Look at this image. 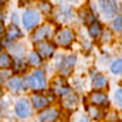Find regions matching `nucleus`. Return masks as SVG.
<instances>
[{"label":"nucleus","mask_w":122,"mask_h":122,"mask_svg":"<svg viewBox=\"0 0 122 122\" xmlns=\"http://www.w3.org/2000/svg\"><path fill=\"white\" fill-rule=\"evenodd\" d=\"M24 84L27 88L34 90V91H43L46 90L47 87V82H46V78H44V74L38 70L33 71L30 75H27L24 78Z\"/></svg>","instance_id":"f257e3e1"},{"label":"nucleus","mask_w":122,"mask_h":122,"mask_svg":"<svg viewBox=\"0 0 122 122\" xmlns=\"http://www.w3.org/2000/svg\"><path fill=\"white\" fill-rule=\"evenodd\" d=\"M21 21H23V26L27 29V30H33L34 27L38 26L40 23V13L37 10H33L29 9L23 13V17H21Z\"/></svg>","instance_id":"f03ea898"},{"label":"nucleus","mask_w":122,"mask_h":122,"mask_svg":"<svg viewBox=\"0 0 122 122\" xmlns=\"http://www.w3.org/2000/svg\"><path fill=\"white\" fill-rule=\"evenodd\" d=\"M75 40V34H74V31L71 30V29H68V27H65V29H61L60 31H57V34H56V43L61 46V47H68V46H71V43Z\"/></svg>","instance_id":"7ed1b4c3"},{"label":"nucleus","mask_w":122,"mask_h":122,"mask_svg":"<svg viewBox=\"0 0 122 122\" xmlns=\"http://www.w3.org/2000/svg\"><path fill=\"white\" fill-rule=\"evenodd\" d=\"M56 51V46L51 41H40L36 43V53L40 56V58H50Z\"/></svg>","instance_id":"20e7f679"},{"label":"nucleus","mask_w":122,"mask_h":122,"mask_svg":"<svg viewBox=\"0 0 122 122\" xmlns=\"http://www.w3.org/2000/svg\"><path fill=\"white\" fill-rule=\"evenodd\" d=\"M75 61H77V57L75 56H65V57H60L58 61H57V70L58 72L62 74V75H67L71 68L75 65Z\"/></svg>","instance_id":"39448f33"},{"label":"nucleus","mask_w":122,"mask_h":122,"mask_svg":"<svg viewBox=\"0 0 122 122\" xmlns=\"http://www.w3.org/2000/svg\"><path fill=\"white\" fill-rule=\"evenodd\" d=\"M58 109L54 107H47L38 112V122H56L58 119Z\"/></svg>","instance_id":"423d86ee"},{"label":"nucleus","mask_w":122,"mask_h":122,"mask_svg":"<svg viewBox=\"0 0 122 122\" xmlns=\"http://www.w3.org/2000/svg\"><path fill=\"white\" fill-rule=\"evenodd\" d=\"M51 36V26L50 24H43L41 27L36 29L33 36H31V40L34 43H40V41H46L47 37Z\"/></svg>","instance_id":"0eeeda50"},{"label":"nucleus","mask_w":122,"mask_h":122,"mask_svg":"<svg viewBox=\"0 0 122 122\" xmlns=\"http://www.w3.org/2000/svg\"><path fill=\"white\" fill-rule=\"evenodd\" d=\"M14 112L19 118H27L30 117L31 114V108H30V104L27 102V99H19L14 105Z\"/></svg>","instance_id":"6e6552de"},{"label":"nucleus","mask_w":122,"mask_h":122,"mask_svg":"<svg viewBox=\"0 0 122 122\" xmlns=\"http://www.w3.org/2000/svg\"><path fill=\"white\" fill-rule=\"evenodd\" d=\"M99 9L105 19L117 17V3L115 1H99Z\"/></svg>","instance_id":"1a4fd4ad"},{"label":"nucleus","mask_w":122,"mask_h":122,"mask_svg":"<svg viewBox=\"0 0 122 122\" xmlns=\"http://www.w3.org/2000/svg\"><path fill=\"white\" fill-rule=\"evenodd\" d=\"M21 37V30L17 27V24H10L6 30H4V41L7 44L16 41L17 38Z\"/></svg>","instance_id":"9d476101"},{"label":"nucleus","mask_w":122,"mask_h":122,"mask_svg":"<svg viewBox=\"0 0 122 122\" xmlns=\"http://www.w3.org/2000/svg\"><path fill=\"white\" fill-rule=\"evenodd\" d=\"M88 99L92 104V107H104L108 104V97L101 91H92L88 95Z\"/></svg>","instance_id":"9b49d317"},{"label":"nucleus","mask_w":122,"mask_h":122,"mask_svg":"<svg viewBox=\"0 0 122 122\" xmlns=\"http://www.w3.org/2000/svg\"><path fill=\"white\" fill-rule=\"evenodd\" d=\"M53 91L56 92L57 95H60V97H65L67 94H68V91H70V88H68V85L65 84V81L61 78V77H58V78H56L54 81H53Z\"/></svg>","instance_id":"f8f14e48"},{"label":"nucleus","mask_w":122,"mask_h":122,"mask_svg":"<svg viewBox=\"0 0 122 122\" xmlns=\"http://www.w3.org/2000/svg\"><path fill=\"white\" fill-rule=\"evenodd\" d=\"M31 105L33 108H36L37 111H43L44 108H47L48 105V99L40 94H33L31 95Z\"/></svg>","instance_id":"ddd939ff"},{"label":"nucleus","mask_w":122,"mask_h":122,"mask_svg":"<svg viewBox=\"0 0 122 122\" xmlns=\"http://www.w3.org/2000/svg\"><path fill=\"white\" fill-rule=\"evenodd\" d=\"M91 82H92V88H94L95 91H101L102 88H107V85H108L107 78H105L102 74H99V72H97V74L92 75Z\"/></svg>","instance_id":"4468645a"},{"label":"nucleus","mask_w":122,"mask_h":122,"mask_svg":"<svg viewBox=\"0 0 122 122\" xmlns=\"http://www.w3.org/2000/svg\"><path fill=\"white\" fill-rule=\"evenodd\" d=\"M7 88L11 92H20L24 90V85H23V81L19 78V77H10L6 82Z\"/></svg>","instance_id":"2eb2a0df"},{"label":"nucleus","mask_w":122,"mask_h":122,"mask_svg":"<svg viewBox=\"0 0 122 122\" xmlns=\"http://www.w3.org/2000/svg\"><path fill=\"white\" fill-rule=\"evenodd\" d=\"M61 104H62V107L65 109H74L78 105V97L75 94H72V95L71 94H67L65 97H62Z\"/></svg>","instance_id":"dca6fc26"},{"label":"nucleus","mask_w":122,"mask_h":122,"mask_svg":"<svg viewBox=\"0 0 122 122\" xmlns=\"http://www.w3.org/2000/svg\"><path fill=\"white\" fill-rule=\"evenodd\" d=\"M101 33H102V26H101L99 21L95 20L94 23H91V24L88 26V34H90V37H92V38H98Z\"/></svg>","instance_id":"f3484780"},{"label":"nucleus","mask_w":122,"mask_h":122,"mask_svg":"<svg viewBox=\"0 0 122 122\" xmlns=\"http://www.w3.org/2000/svg\"><path fill=\"white\" fill-rule=\"evenodd\" d=\"M13 65V60L7 53H1L0 54V68L1 70H7Z\"/></svg>","instance_id":"a211bd4d"},{"label":"nucleus","mask_w":122,"mask_h":122,"mask_svg":"<svg viewBox=\"0 0 122 122\" xmlns=\"http://www.w3.org/2000/svg\"><path fill=\"white\" fill-rule=\"evenodd\" d=\"M13 68H14L16 74L17 72H24L26 68H27V62H24V60H21V58H16L13 61Z\"/></svg>","instance_id":"6ab92c4d"},{"label":"nucleus","mask_w":122,"mask_h":122,"mask_svg":"<svg viewBox=\"0 0 122 122\" xmlns=\"http://www.w3.org/2000/svg\"><path fill=\"white\" fill-rule=\"evenodd\" d=\"M111 72L115 74V75H118V74L122 72V58L114 60V62L111 64Z\"/></svg>","instance_id":"aec40b11"},{"label":"nucleus","mask_w":122,"mask_h":122,"mask_svg":"<svg viewBox=\"0 0 122 122\" xmlns=\"http://www.w3.org/2000/svg\"><path fill=\"white\" fill-rule=\"evenodd\" d=\"M29 65H33V67H37V65H40L41 64V58H40V56L36 53V51H33L29 54Z\"/></svg>","instance_id":"412c9836"},{"label":"nucleus","mask_w":122,"mask_h":122,"mask_svg":"<svg viewBox=\"0 0 122 122\" xmlns=\"http://www.w3.org/2000/svg\"><path fill=\"white\" fill-rule=\"evenodd\" d=\"M70 17H71V9H70L68 6H62V7H60V20L67 21Z\"/></svg>","instance_id":"4be33fe9"},{"label":"nucleus","mask_w":122,"mask_h":122,"mask_svg":"<svg viewBox=\"0 0 122 122\" xmlns=\"http://www.w3.org/2000/svg\"><path fill=\"white\" fill-rule=\"evenodd\" d=\"M112 29H114V31H122V16H117L114 19Z\"/></svg>","instance_id":"5701e85b"},{"label":"nucleus","mask_w":122,"mask_h":122,"mask_svg":"<svg viewBox=\"0 0 122 122\" xmlns=\"http://www.w3.org/2000/svg\"><path fill=\"white\" fill-rule=\"evenodd\" d=\"M87 111H88V115L91 117L92 119H99L101 114H99V109H98V108H95V107H88Z\"/></svg>","instance_id":"b1692460"},{"label":"nucleus","mask_w":122,"mask_h":122,"mask_svg":"<svg viewBox=\"0 0 122 122\" xmlns=\"http://www.w3.org/2000/svg\"><path fill=\"white\" fill-rule=\"evenodd\" d=\"M114 101H115V104L119 108H122V88H118L115 91V94H114Z\"/></svg>","instance_id":"393cba45"},{"label":"nucleus","mask_w":122,"mask_h":122,"mask_svg":"<svg viewBox=\"0 0 122 122\" xmlns=\"http://www.w3.org/2000/svg\"><path fill=\"white\" fill-rule=\"evenodd\" d=\"M117 119H118L117 112H108L107 117H105V121H108V122H115Z\"/></svg>","instance_id":"a878e982"},{"label":"nucleus","mask_w":122,"mask_h":122,"mask_svg":"<svg viewBox=\"0 0 122 122\" xmlns=\"http://www.w3.org/2000/svg\"><path fill=\"white\" fill-rule=\"evenodd\" d=\"M40 9H41L46 14H48L53 7H51V3H41V4H40Z\"/></svg>","instance_id":"bb28decb"},{"label":"nucleus","mask_w":122,"mask_h":122,"mask_svg":"<svg viewBox=\"0 0 122 122\" xmlns=\"http://www.w3.org/2000/svg\"><path fill=\"white\" fill-rule=\"evenodd\" d=\"M78 122H90V119H88L87 117H81V118H80V121H78Z\"/></svg>","instance_id":"cd10ccee"},{"label":"nucleus","mask_w":122,"mask_h":122,"mask_svg":"<svg viewBox=\"0 0 122 122\" xmlns=\"http://www.w3.org/2000/svg\"><path fill=\"white\" fill-rule=\"evenodd\" d=\"M11 17H13V24H14V21H17V14H16V13H13V14H11Z\"/></svg>","instance_id":"c85d7f7f"},{"label":"nucleus","mask_w":122,"mask_h":122,"mask_svg":"<svg viewBox=\"0 0 122 122\" xmlns=\"http://www.w3.org/2000/svg\"><path fill=\"white\" fill-rule=\"evenodd\" d=\"M3 20H4V13H3V11L0 10V23H1Z\"/></svg>","instance_id":"c756f323"},{"label":"nucleus","mask_w":122,"mask_h":122,"mask_svg":"<svg viewBox=\"0 0 122 122\" xmlns=\"http://www.w3.org/2000/svg\"><path fill=\"white\" fill-rule=\"evenodd\" d=\"M3 33H4V26H3V24L0 23V36H1Z\"/></svg>","instance_id":"7c9ffc66"},{"label":"nucleus","mask_w":122,"mask_h":122,"mask_svg":"<svg viewBox=\"0 0 122 122\" xmlns=\"http://www.w3.org/2000/svg\"><path fill=\"white\" fill-rule=\"evenodd\" d=\"M1 50H3V43L0 41V54H1Z\"/></svg>","instance_id":"2f4dec72"},{"label":"nucleus","mask_w":122,"mask_h":122,"mask_svg":"<svg viewBox=\"0 0 122 122\" xmlns=\"http://www.w3.org/2000/svg\"><path fill=\"white\" fill-rule=\"evenodd\" d=\"M1 95H3V88L0 87V98H1Z\"/></svg>","instance_id":"473e14b6"}]
</instances>
